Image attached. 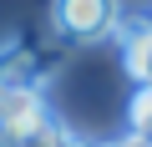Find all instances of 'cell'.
<instances>
[{"label": "cell", "instance_id": "obj_2", "mask_svg": "<svg viewBox=\"0 0 152 147\" xmlns=\"http://www.w3.org/2000/svg\"><path fill=\"white\" fill-rule=\"evenodd\" d=\"M51 122H56V117H51L41 86H15V91H5V102H0V132L15 137L20 147H26L31 137H41Z\"/></svg>", "mask_w": 152, "mask_h": 147}, {"label": "cell", "instance_id": "obj_3", "mask_svg": "<svg viewBox=\"0 0 152 147\" xmlns=\"http://www.w3.org/2000/svg\"><path fill=\"white\" fill-rule=\"evenodd\" d=\"M117 41H122V66L132 71L137 86H152V10H122L117 20Z\"/></svg>", "mask_w": 152, "mask_h": 147}, {"label": "cell", "instance_id": "obj_5", "mask_svg": "<svg viewBox=\"0 0 152 147\" xmlns=\"http://www.w3.org/2000/svg\"><path fill=\"white\" fill-rule=\"evenodd\" d=\"M26 147H86V142H81V137H76V132H71V127H66V122L56 117V122H51V127H46L41 137H31Z\"/></svg>", "mask_w": 152, "mask_h": 147}, {"label": "cell", "instance_id": "obj_7", "mask_svg": "<svg viewBox=\"0 0 152 147\" xmlns=\"http://www.w3.org/2000/svg\"><path fill=\"white\" fill-rule=\"evenodd\" d=\"M0 102H5V91H0Z\"/></svg>", "mask_w": 152, "mask_h": 147}, {"label": "cell", "instance_id": "obj_4", "mask_svg": "<svg viewBox=\"0 0 152 147\" xmlns=\"http://www.w3.org/2000/svg\"><path fill=\"white\" fill-rule=\"evenodd\" d=\"M127 127H132V137L152 142V86H137V91H132V102H127Z\"/></svg>", "mask_w": 152, "mask_h": 147}, {"label": "cell", "instance_id": "obj_6", "mask_svg": "<svg viewBox=\"0 0 152 147\" xmlns=\"http://www.w3.org/2000/svg\"><path fill=\"white\" fill-rule=\"evenodd\" d=\"M102 147H152V142H142V137L127 132V137H112V142H102Z\"/></svg>", "mask_w": 152, "mask_h": 147}, {"label": "cell", "instance_id": "obj_1", "mask_svg": "<svg viewBox=\"0 0 152 147\" xmlns=\"http://www.w3.org/2000/svg\"><path fill=\"white\" fill-rule=\"evenodd\" d=\"M51 20H56V36H61V41L86 46V41L117 36L122 10H117V5H107V0H66V5H56V10H51Z\"/></svg>", "mask_w": 152, "mask_h": 147}]
</instances>
